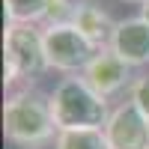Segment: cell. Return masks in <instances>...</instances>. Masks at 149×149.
Wrapping results in <instances>:
<instances>
[{"label": "cell", "mask_w": 149, "mask_h": 149, "mask_svg": "<svg viewBox=\"0 0 149 149\" xmlns=\"http://www.w3.org/2000/svg\"><path fill=\"white\" fill-rule=\"evenodd\" d=\"M3 131L6 140L21 149H45L48 143H54L60 128L51 113V98L30 86L9 93L3 107Z\"/></svg>", "instance_id": "6da1fadb"}, {"label": "cell", "mask_w": 149, "mask_h": 149, "mask_svg": "<svg viewBox=\"0 0 149 149\" xmlns=\"http://www.w3.org/2000/svg\"><path fill=\"white\" fill-rule=\"evenodd\" d=\"M48 98H51V113H54V122L60 131H86V128L104 131L107 119H110L107 98L98 95L78 74L63 78Z\"/></svg>", "instance_id": "7a4b0ae2"}, {"label": "cell", "mask_w": 149, "mask_h": 149, "mask_svg": "<svg viewBox=\"0 0 149 149\" xmlns=\"http://www.w3.org/2000/svg\"><path fill=\"white\" fill-rule=\"evenodd\" d=\"M48 66L45 57V30L36 24H6L3 36V84L15 93V86L36 81Z\"/></svg>", "instance_id": "3957f363"}, {"label": "cell", "mask_w": 149, "mask_h": 149, "mask_svg": "<svg viewBox=\"0 0 149 149\" xmlns=\"http://www.w3.org/2000/svg\"><path fill=\"white\" fill-rule=\"evenodd\" d=\"M98 48L86 39L78 27H54L45 30V57L48 66L60 72H81L93 63Z\"/></svg>", "instance_id": "277c9868"}, {"label": "cell", "mask_w": 149, "mask_h": 149, "mask_svg": "<svg viewBox=\"0 0 149 149\" xmlns=\"http://www.w3.org/2000/svg\"><path fill=\"white\" fill-rule=\"evenodd\" d=\"M104 137L110 149H149V119L128 98V102H122L110 110Z\"/></svg>", "instance_id": "5b68a950"}, {"label": "cell", "mask_w": 149, "mask_h": 149, "mask_svg": "<svg viewBox=\"0 0 149 149\" xmlns=\"http://www.w3.org/2000/svg\"><path fill=\"white\" fill-rule=\"evenodd\" d=\"M81 78L90 84L98 95H104V98L119 93L125 84H134L131 81V66L125 63V60H119L110 48H104V51H98L93 57V63L84 69Z\"/></svg>", "instance_id": "8992f818"}, {"label": "cell", "mask_w": 149, "mask_h": 149, "mask_svg": "<svg viewBox=\"0 0 149 149\" xmlns=\"http://www.w3.org/2000/svg\"><path fill=\"white\" fill-rule=\"evenodd\" d=\"M110 51L119 60L134 69V66H146L149 63V24L137 18H122L116 21L113 39H110Z\"/></svg>", "instance_id": "52a82bcc"}, {"label": "cell", "mask_w": 149, "mask_h": 149, "mask_svg": "<svg viewBox=\"0 0 149 149\" xmlns=\"http://www.w3.org/2000/svg\"><path fill=\"white\" fill-rule=\"evenodd\" d=\"M72 27H78L98 51H104V48H110L116 21L110 18V12L98 3V0H78V6H74V24H72Z\"/></svg>", "instance_id": "ba28073f"}, {"label": "cell", "mask_w": 149, "mask_h": 149, "mask_svg": "<svg viewBox=\"0 0 149 149\" xmlns=\"http://www.w3.org/2000/svg\"><path fill=\"white\" fill-rule=\"evenodd\" d=\"M54 149H110L104 131L86 128V131H60Z\"/></svg>", "instance_id": "9c48e42d"}, {"label": "cell", "mask_w": 149, "mask_h": 149, "mask_svg": "<svg viewBox=\"0 0 149 149\" xmlns=\"http://www.w3.org/2000/svg\"><path fill=\"white\" fill-rule=\"evenodd\" d=\"M9 24H36L42 21L48 0H3Z\"/></svg>", "instance_id": "30bf717a"}, {"label": "cell", "mask_w": 149, "mask_h": 149, "mask_svg": "<svg viewBox=\"0 0 149 149\" xmlns=\"http://www.w3.org/2000/svg\"><path fill=\"white\" fill-rule=\"evenodd\" d=\"M74 6L78 0H48L45 6V30H54V27H72L74 24Z\"/></svg>", "instance_id": "8fae6325"}, {"label": "cell", "mask_w": 149, "mask_h": 149, "mask_svg": "<svg viewBox=\"0 0 149 149\" xmlns=\"http://www.w3.org/2000/svg\"><path fill=\"white\" fill-rule=\"evenodd\" d=\"M131 102L137 104V110L149 119V72L146 74H140V78H134V84H131Z\"/></svg>", "instance_id": "7c38bea8"}, {"label": "cell", "mask_w": 149, "mask_h": 149, "mask_svg": "<svg viewBox=\"0 0 149 149\" xmlns=\"http://www.w3.org/2000/svg\"><path fill=\"white\" fill-rule=\"evenodd\" d=\"M140 18H143V21H146V24H149V0H146V3H143V6H140Z\"/></svg>", "instance_id": "4fadbf2b"}, {"label": "cell", "mask_w": 149, "mask_h": 149, "mask_svg": "<svg viewBox=\"0 0 149 149\" xmlns=\"http://www.w3.org/2000/svg\"><path fill=\"white\" fill-rule=\"evenodd\" d=\"M128 3H140V6H143V3H146V0H128Z\"/></svg>", "instance_id": "5bb4252c"}]
</instances>
